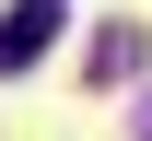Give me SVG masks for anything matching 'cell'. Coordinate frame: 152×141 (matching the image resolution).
<instances>
[{"mask_svg":"<svg viewBox=\"0 0 152 141\" xmlns=\"http://www.w3.org/2000/svg\"><path fill=\"white\" fill-rule=\"evenodd\" d=\"M140 141H152V106H140Z\"/></svg>","mask_w":152,"mask_h":141,"instance_id":"3","label":"cell"},{"mask_svg":"<svg viewBox=\"0 0 152 141\" xmlns=\"http://www.w3.org/2000/svg\"><path fill=\"white\" fill-rule=\"evenodd\" d=\"M152 59V47H140V24H105V35H94V82H129Z\"/></svg>","mask_w":152,"mask_h":141,"instance_id":"2","label":"cell"},{"mask_svg":"<svg viewBox=\"0 0 152 141\" xmlns=\"http://www.w3.org/2000/svg\"><path fill=\"white\" fill-rule=\"evenodd\" d=\"M58 24H70L58 0H12V12H0V71H35L47 47H58Z\"/></svg>","mask_w":152,"mask_h":141,"instance_id":"1","label":"cell"}]
</instances>
